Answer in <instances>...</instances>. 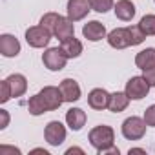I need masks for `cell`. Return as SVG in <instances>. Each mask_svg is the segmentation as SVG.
I'll use <instances>...</instances> for the list:
<instances>
[{"mask_svg": "<svg viewBox=\"0 0 155 155\" xmlns=\"http://www.w3.org/2000/svg\"><path fill=\"white\" fill-rule=\"evenodd\" d=\"M88 139H90L91 146H93L99 153H102L104 150H108V148L113 146L115 133H113V130H111L110 126L102 124V126H95V128L90 131V137H88Z\"/></svg>", "mask_w": 155, "mask_h": 155, "instance_id": "cell-1", "label": "cell"}, {"mask_svg": "<svg viewBox=\"0 0 155 155\" xmlns=\"http://www.w3.org/2000/svg\"><path fill=\"white\" fill-rule=\"evenodd\" d=\"M146 126L148 124L144 122V119H140V117H128L122 122V135L128 140H139V139L144 137Z\"/></svg>", "mask_w": 155, "mask_h": 155, "instance_id": "cell-2", "label": "cell"}, {"mask_svg": "<svg viewBox=\"0 0 155 155\" xmlns=\"http://www.w3.org/2000/svg\"><path fill=\"white\" fill-rule=\"evenodd\" d=\"M150 84L144 77H131V79L126 82V95L131 99V101H140L148 95L150 91Z\"/></svg>", "mask_w": 155, "mask_h": 155, "instance_id": "cell-3", "label": "cell"}, {"mask_svg": "<svg viewBox=\"0 0 155 155\" xmlns=\"http://www.w3.org/2000/svg\"><path fill=\"white\" fill-rule=\"evenodd\" d=\"M42 62H44V66H46L49 71H60V69L66 68L68 57L64 55V51H62L60 48H51V49L44 51Z\"/></svg>", "mask_w": 155, "mask_h": 155, "instance_id": "cell-4", "label": "cell"}, {"mask_svg": "<svg viewBox=\"0 0 155 155\" xmlns=\"http://www.w3.org/2000/svg\"><path fill=\"white\" fill-rule=\"evenodd\" d=\"M26 40L31 48H46L51 40V33L44 26H33L26 31Z\"/></svg>", "mask_w": 155, "mask_h": 155, "instance_id": "cell-5", "label": "cell"}, {"mask_svg": "<svg viewBox=\"0 0 155 155\" xmlns=\"http://www.w3.org/2000/svg\"><path fill=\"white\" fill-rule=\"evenodd\" d=\"M44 139L51 144V146H60L66 140V128L62 122L58 120H51L48 122L46 130H44Z\"/></svg>", "mask_w": 155, "mask_h": 155, "instance_id": "cell-6", "label": "cell"}, {"mask_svg": "<svg viewBox=\"0 0 155 155\" xmlns=\"http://www.w3.org/2000/svg\"><path fill=\"white\" fill-rule=\"evenodd\" d=\"M68 18L77 22L82 20L90 11H91V4L90 0H68Z\"/></svg>", "mask_w": 155, "mask_h": 155, "instance_id": "cell-7", "label": "cell"}, {"mask_svg": "<svg viewBox=\"0 0 155 155\" xmlns=\"http://www.w3.org/2000/svg\"><path fill=\"white\" fill-rule=\"evenodd\" d=\"M38 95H40V99L44 101V104L48 106L49 111L58 110L62 106V102H64V97H62L60 88H55V86H46Z\"/></svg>", "mask_w": 155, "mask_h": 155, "instance_id": "cell-8", "label": "cell"}, {"mask_svg": "<svg viewBox=\"0 0 155 155\" xmlns=\"http://www.w3.org/2000/svg\"><path fill=\"white\" fill-rule=\"evenodd\" d=\"M88 104H90V108H93L97 111H102L110 106V93L102 88H95L88 95Z\"/></svg>", "mask_w": 155, "mask_h": 155, "instance_id": "cell-9", "label": "cell"}, {"mask_svg": "<svg viewBox=\"0 0 155 155\" xmlns=\"http://www.w3.org/2000/svg\"><path fill=\"white\" fill-rule=\"evenodd\" d=\"M82 35H84V38H88L91 42H99V40H102L106 37V28L99 20H90L88 24H84Z\"/></svg>", "mask_w": 155, "mask_h": 155, "instance_id": "cell-10", "label": "cell"}, {"mask_svg": "<svg viewBox=\"0 0 155 155\" xmlns=\"http://www.w3.org/2000/svg\"><path fill=\"white\" fill-rule=\"evenodd\" d=\"M58 88L62 91L64 102H75V101L81 99V86L77 84V81H73V79H64Z\"/></svg>", "mask_w": 155, "mask_h": 155, "instance_id": "cell-11", "label": "cell"}, {"mask_svg": "<svg viewBox=\"0 0 155 155\" xmlns=\"http://www.w3.org/2000/svg\"><path fill=\"white\" fill-rule=\"evenodd\" d=\"M108 44L115 49H124L130 46V31L128 28H117L108 35Z\"/></svg>", "mask_w": 155, "mask_h": 155, "instance_id": "cell-12", "label": "cell"}, {"mask_svg": "<svg viewBox=\"0 0 155 155\" xmlns=\"http://www.w3.org/2000/svg\"><path fill=\"white\" fill-rule=\"evenodd\" d=\"M0 53L8 58L17 57L20 53V42L13 35H2L0 37Z\"/></svg>", "mask_w": 155, "mask_h": 155, "instance_id": "cell-13", "label": "cell"}, {"mask_svg": "<svg viewBox=\"0 0 155 155\" xmlns=\"http://www.w3.org/2000/svg\"><path fill=\"white\" fill-rule=\"evenodd\" d=\"M113 11H115V17L119 20H122V22H130L135 17V13H137L135 4L131 2V0H119V2L115 4Z\"/></svg>", "mask_w": 155, "mask_h": 155, "instance_id": "cell-14", "label": "cell"}, {"mask_svg": "<svg viewBox=\"0 0 155 155\" xmlns=\"http://www.w3.org/2000/svg\"><path fill=\"white\" fill-rule=\"evenodd\" d=\"M66 122H68V126H69L73 131H79V130H82V126L86 124V113H84L81 108H71V110H68V113H66Z\"/></svg>", "mask_w": 155, "mask_h": 155, "instance_id": "cell-15", "label": "cell"}, {"mask_svg": "<svg viewBox=\"0 0 155 155\" xmlns=\"http://www.w3.org/2000/svg\"><path fill=\"white\" fill-rule=\"evenodd\" d=\"M135 64H137V68L142 69V71L153 68V66H155V48H146V49L139 51L137 57H135Z\"/></svg>", "mask_w": 155, "mask_h": 155, "instance_id": "cell-16", "label": "cell"}, {"mask_svg": "<svg viewBox=\"0 0 155 155\" xmlns=\"http://www.w3.org/2000/svg\"><path fill=\"white\" fill-rule=\"evenodd\" d=\"M8 82L11 86V95L13 97H22L28 90V81H26V77L20 75V73H13L8 77Z\"/></svg>", "mask_w": 155, "mask_h": 155, "instance_id": "cell-17", "label": "cell"}, {"mask_svg": "<svg viewBox=\"0 0 155 155\" xmlns=\"http://www.w3.org/2000/svg\"><path fill=\"white\" fill-rule=\"evenodd\" d=\"M130 97L126 95V91L122 93V91H115V93H111L110 95V111H113V113H120V111H124L126 108H128V104H130Z\"/></svg>", "mask_w": 155, "mask_h": 155, "instance_id": "cell-18", "label": "cell"}, {"mask_svg": "<svg viewBox=\"0 0 155 155\" xmlns=\"http://www.w3.org/2000/svg\"><path fill=\"white\" fill-rule=\"evenodd\" d=\"M60 49L64 51V55L68 58H77V57H81V53H82V44H81V40H77L75 37H69L66 40H62Z\"/></svg>", "mask_w": 155, "mask_h": 155, "instance_id": "cell-19", "label": "cell"}, {"mask_svg": "<svg viewBox=\"0 0 155 155\" xmlns=\"http://www.w3.org/2000/svg\"><path fill=\"white\" fill-rule=\"evenodd\" d=\"M75 33V28H73V20H69L68 17H60L57 28H55V37L58 40H66L69 37H73Z\"/></svg>", "mask_w": 155, "mask_h": 155, "instance_id": "cell-20", "label": "cell"}, {"mask_svg": "<svg viewBox=\"0 0 155 155\" xmlns=\"http://www.w3.org/2000/svg\"><path fill=\"white\" fill-rule=\"evenodd\" d=\"M28 110H29V113H31V115H42V113L49 111V110H48V106L44 104V101L40 99V95H38V93H37V95H33V97L28 101Z\"/></svg>", "mask_w": 155, "mask_h": 155, "instance_id": "cell-21", "label": "cell"}, {"mask_svg": "<svg viewBox=\"0 0 155 155\" xmlns=\"http://www.w3.org/2000/svg\"><path fill=\"white\" fill-rule=\"evenodd\" d=\"M139 28L142 29V33L146 37H153L155 35V15H146L140 18Z\"/></svg>", "mask_w": 155, "mask_h": 155, "instance_id": "cell-22", "label": "cell"}, {"mask_svg": "<svg viewBox=\"0 0 155 155\" xmlns=\"http://www.w3.org/2000/svg\"><path fill=\"white\" fill-rule=\"evenodd\" d=\"M58 20H60V15H57V13H46L40 18V26H44L51 35H55V28H57Z\"/></svg>", "mask_w": 155, "mask_h": 155, "instance_id": "cell-23", "label": "cell"}, {"mask_svg": "<svg viewBox=\"0 0 155 155\" xmlns=\"http://www.w3.org/2000/svg\"><path fill=\"white\" fill-rule=\"evenodd\" d=\"M128 31H130V46H139V44L144 42L146 35L142 33V29L139 26H130Z\"/></svg>", "mask_w": 155, "mask_h": 155, "instance_id": "cell-24", "label": "cell"}, {"mask_svg": "<svg viewBox=\"0 0 155 155\" xmlns=\"http://www.w3.org/2000/svg\"><path fill=\"white\" fill-rule=\"evenodd\" d=\"M91 9L97 13H108L113 8V0H90Z\"/></svg>", "mask_w": 155, "mask_h": 155, "instance_id": "cell-25", "label": "cell"}, {"mask_svg": "<svg viewBox=\"0 0 155 155\" xmlns=\"http://www.w3.org/2000/svg\"><path fill=\"white\" fill-rule=\"evenodd\" d=\"M0 91H2V93H0V102H8L13 95H11V86H9V82H8V79L6 81H2V82H0Z\"/></svg>", "mask_w": 155, "mask_h": 155, "instance_id": "cell-26", "label": "cell"}, {"mask_svg": "<svg viewBox=\"0 0 155 155\" xmlns=\"http://www.w3.org/2000/svg\"><path fill=\"white\" fill-rule=\"evenodd\" d=\"M144 122H146L148 126H153V128H155V104L150 106V108L144 111Z\"/></svg>", "mask_w": 155, "mask_h": 155, "instance_id": "cell-27", "label": "cell"}, {"mask_svg": "<svg viewBox=\"0 0 155 155\" xmlns=\"http://www.w3.org/2000/svg\"><path fill=\"white\" fill-rule=\"evenodd\" d=\"M142 77L148 81L150 86H155V66L150 68V69H144V75H142Z\"/></svg>", "mask_w": 155, "mask_h": 155, "instance_id": "cell-28", "label": "cell"}, {"mask_svg": "<svg viewBox=\"0 0 155 155\" xmlns=\"http://www.w3.org/2000/svg\"><path fill=\"white\" fill-rule=\"evenodd\" d=\"M6 153L20 155V150H17V148H8V146H0V155H6Z\"/></svg>", "mask_w": 155, "mask_h": 155, "instance_id": "cell-29", "label": "cell"}, {"mask_svg": "<svg viewBox=\"0 0 155 155\" xmlns=\"http://www.w3.org/2000/svg\"><path fill=\"white\" fill-rule=\"evenodd\" d=\"M0 115H2V124H0V128H6L8 126V122H9V115H8V111L6 110H0Z\"/></svg>", "mask_w": 155, "mask_h": 155, "instance_id": "cell-30", "label": "cell"}, {"mask_svg": "<svg viewBox=\"0 0 155 155\" xmlns=\"http://www.w3.org/2000/svg\"><path fill=\"white\" fill-rule=\"evenodd\" d=\"M66 153H68V155H69V153H84V151H82V150H81V148H69V150H68V151H66Z\"/></svg>", "mask_w": 155, "mask_h": 155, "instance_id": "cell-31", "label": "cell"}, {"mask_svg": "<svg viewBox=\"0 0 155 155\" xmlns=\"http://www.w3.org/2000/svg\"><path fill=\"white\" fill-rule=\"evenodd\" d=\"M131 153H146V151H144L142 148H130V155H131Z\"/></svg>", "mask_w": 155, "mask_h": 155, "instance_id": "cell-32", "label": "cell"}, {"mask_svg": "<svg viewBox=\"0 0 155 155\" xmlns=\"http://www.w3.org/2000/svg\"><path fill=\"white\" fill-rule=\"evenodd\" d=\"M153 2H155V0H153Z\"/></svg>", "mask_w": 155, "mask_h": 155, "instance_id": "cell-33", "label": "cell"}]
</instances>
